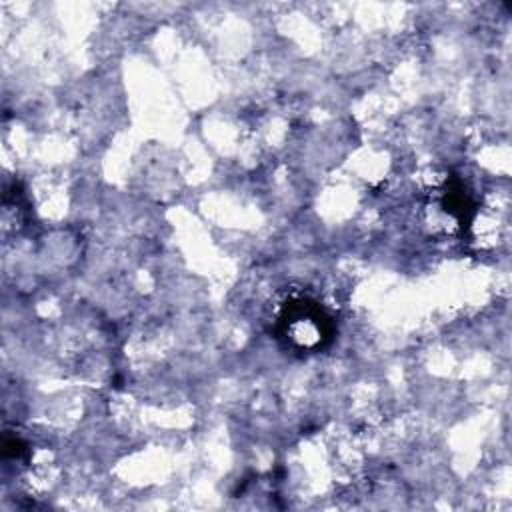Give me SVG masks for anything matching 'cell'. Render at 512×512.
I'll return each instance as SVG.
<instances>
[{
    "mask_svg": "<svg viewBox=\"0 0 512 512\" xmlns=\"http://www.w3.org/2000/svg\"><path fill=\"white\" fill-rule=\"evenodd\" d=\"M286 338L300 348H316L330 336L328 316L320 306L308 300H298L286 306L282 316Z\"/></svg>",
    "mask_w": 512,
    "mask_h": 512,
    "instance_id": "obj_1",
    "label": "cell"
}]
</instances>
